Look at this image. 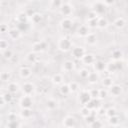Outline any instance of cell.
I'll use <instances>...</instances> for the list:
<instances>
[{"mask_svg": "<svg viewBox=\"0 0 128 128\" xmlns=\"http://www.w3.org/2000/svg\"><path fill=\"white\" fill-rule=\"evenodd\" d=\"M57 47L62 52H68L72 49V41L68 37H62L58 40Z\"/></svg>", "mask_w": 128, "mask_h": 128, "instance_id": "6da1fadb", "label": "cell"}, {"mask_svg": "<svg viewBox=\"0 0 128 128\" xmlns=\"http://www.w3.org/2000/svg\"><path fill=\"white\" fill-rule=\"evenodd\" d=\"M91 99H92V96L90 92L87 90H81L78 94V101L81 105H86Z\"/></svg>", "mask_w": 128, "mask_h": 128, "instance_id": "7a4b0ae2", "label": "cell"}, {"mask_svg": "<svg viewBox=\"0 0 128 128\" xmlns=\"http://www.w3.org/2000/svg\"><path fill=\"white\" fill-rule=\"evenodd\" d=\"M19 106L21 108H32L33 106V99L31 95H24L20 98L19 101Z\"/></svg>", "mask_w": 128, "mask_h": 128, "instance_id": "3957f363", "label": "cell"}, {"mask_svg": "<svg viewBox=\"0 0 128 128\" xmlns=\"http://www.w3.org/2000/svg\"><path fill=\"white\" fill-rule=\"evenodd\" d=\"M48 48V44L46 41L41 40V41H37L35 43L32 44V51L36 52V53H41L43 51H45Z\"/></svg>", "mask_w": 128, "mask_h": 128, "instance_id": "277c9868", "label": "cell"}, {"mask_svg": "<svg viewBox=\"0 0 128 128\" xmlns=\"http://www.w3.org/2000/svg\"><path fill=\"white\" fill-rule=\"evenodd\" d=\"M21 89H22V92H23L24 95H33V94L35 93L36 87H35V85H34L33 83H31V82H25V83L22 85Z\"/></svg>", "mask_w": 128, "mask_h": 128, "instance_id": "5b68a950", "label": "cell"}, {"mask_svg": "<svg viewBox=\"0 0 128 128\" xmlns=\"http://www.w3.org/2000/svg\"><path fill=\"white\" fill-rule=\"evenodd\" d=\"M108 91H109V94L113 97H118L122 94L123 92V87L119 84H113L111 87L108 88Z\"/></svg>", "mask_w": 128, "mask_h": 128, "instance_id": "8992f818", "label": "cell"}, {"mask_svg": "<svg viewBox=\"0 0 128 128\" xmlns=\"http://www.w3.org/2000/svg\"><path fill=\"white\" fill-rule=\"evenodd\" d=\"M92 10L95 11L99 16L104 14L106 12V5L102 2V1H98V2H95L93 5H92Z\"/></svg>", "mask_w": 128, "mask_h": 128, "instance_id": "52a82bcc", "label": "cell"}, {"mask_svg": "<svg viewBox=\"0 0 128 128\" xmlns=\"http://www.w3.org/2000/svg\"><path fill=\"white\" fill-rule=\"evenodd\" d=\"M86 54V50L82 46H76L72 49V56L75 59H82V57Z\"/></svg>", "mask_w": 128, "mask_h": 128, "instance_id": "ba28073f", "label": "cell"}, {"mask_svg": "<svg viewBox=\"0 0 128 128\" xmlns=\"http://www.w3.org/2000/svg\"><path fill=\"white\" fill-rule=\"evenodd\" d=\"M62 125L66 128H72V127H76V119L71 116V115H67L63 118L62 121Z\"/></svg>", "mask_w": 128, "mask_h": 128, "instance_id": "9c48e42d", "label": "cell"}, {"mask_svg": "<svg viewBox=\"0 0 128 128\" xmlns=\"http://www.w3.org/2000/svg\"><path fill=\"white\" fill-rule=\"evenodd\" d=\"M59 11H60L61 15H63V16H66V17L70 16L73 12V6L70 3H63L62 6L60 7Z\"/></svg>", "mask_w": 128, "mask_h": 128, "instance_id": "30bf717a", "label": "cell"}, {"mask_svg": "<svg viewBox=\"0 0 128 128\" xmlns=\"http://www.w3.org/2000/svg\"><path fill=\"white\" fill-rule=\"evenodd\" d=\"M60 27H61V29L64 30V31H69V30H71L72 27H73V21H72L70 18L65 17V18H63V19L60 21Z\"/></svg>", "mask_w": 128, "mask_h": 128, "instance_id": "8fae6325", "label": "cell"}, {"mask_svg": "<svg viewBox=\"0 0 128 128\" xmlns=\"http://www.w3.org/2000/svg\"><path fill=\"white\" fill-rule=\"evenodd\" d=\"M32 75V70L27 66H22L19 69V76L22 79H28Z\"/></svg>", "mask_w": 128, "mask_h": 128, "instance_id": "7c38bea8", "label": "cell"}, {"mask_svg": "<svg viewBox=\"0 0 128 128\" xmlns=\"http://www.w3.org/2000/svg\"><path fill=\"white\" fill-rule=\"evenodd\" d=\"M82 62L85 64V65H93V63L96 61V58H95V55L92 54V53H86L83 57H82Z\"/></svg>", "mask_w": 128, "mask_h": 128, "instance_id": "4fadbf2b", "label": "cell"}, {"mask_svg": "<svg viewBox=\"0 0 128 128\" xmlns=\"http://www.w3.org/2000/svg\"><path fill=\"white\" fill-rule=\"evenodd\" d=\"M93 68L96 72H102L104 70H106V63L102 60H96L94 63H93Z\"/></svg>", "mask_w": 128, "mask_h": 128, "instance_id": "5bb4252c", "label": "cell"}, {"mask_svg": "<svg viewBox=\"0 0 128 128\" xmlns=\"http://www.w3.org/2000/svg\"><path fill=\"white\" fill-rule=\"evenodd\" d=\"M45 106H46V108H47L48 110L53 111V110H55V109L58 108L59 104H58V101H57V100H55V99H53V98H49V99H47V101H46V103H45Z\"/></svg>", "mask_w": 128, "mask_h": 128, "instance_id": "9a60e30c", "label": "cell"}, {"mask_svg": "<svg viewBox=\"0 0 128 128\" xmlns=\"http://www.w3.org/2000/svg\"><path fill=\"white\" fill-rule=\"evenodd\" d=\"M89 29H90V28H89L87 25H81V26H79V28H78V30H77V35H78L79 37L85 38V37L90 33Z\"/></svg>", "mask_w": 128, "mask_h": 128, "instance_id": "2e32d148", "label": "cell"}, {"mask_svg": "<svg viewBox=\"0 0 128 128\" xmlns=\"http://www.w3.org/2000/svg\"><path fill=\"white\" fill-rule=\"evenodd\" d=\"M8 35H9V37H10L11 39L17 40V39H19L20 36H21V31H20L18 28H11V29H9V31H8Z\"/></svg>", "mask_w": 128, "mask_h": 128, "instance_id": "e0dca14e", "label": "cell"}, {"mask_svg": "<svg viewBox=\"0 0 128 128\" xmlns=\"http://www.w3.org/2000/svg\"><path fill=\"white\" fill-rule=\"evenodd\" d=\"M74 68H75V64L71 60H66L62 65V69L64 72H71L74 70Z\"/></svg>", "mask_w": 128, "mask_h": 128, "instance_id": "ac0fdd59", "label": "cell"}, {"mask_svg": "<svg viewBox=\"0 0 128 128\" xmlns=\"http://www.w3.org/2000/svg\"><path fill=\"white\" fill-rule=\"evenodd\" d=\"M33 115V111L32 108H21L20 111V116L23 119H30Z\"/></svg>", "mask_w": 128, "mask_h": 128, "instance_id": "d6986e66", "label": "cell"}, {"mask_svg": "<svg viewBox=\"0 0 128 128\" xmlns=\"http://www.w3.org/2000/svg\"><path fill=\"white\" fill-rule=\"evenodd\" d=\"M85 40H86V43L88 45H95L96 42H97V36L95 33H89L86 37H85Z\"/></svg>", "mask_w": 128, "mask_h": 128, "instance_id": "ffe728a7", "label": "cell"}, {"mask_svg": "<svg viewBox=\"0 0 128 128\" xmlns=\"http://www.w3.org/2000/svg\"><path fill=\"white\" fill-rule=\"evenodd\" d=\"M43 20V15L41 13H38V12H35L31 15V21L33 24H40Z\"/></svg>", "mask_w": 128, "mask_h": 128, "instance_id": "44dd1931", "label": "cell"}, {"mask_svg": "<svg viewBox=\"0 0 128 128\" xmlns=\"http://www.w3.org/2000/svg\"><path fill=\"white\" fill-rule=\"evenodd\" d=\"M111 58L114 61H118V60H122L123 58V52L120 49H115L112 51L111 53Z\"/></svg>", "mask_w": 128, "mask_h": 128, "instance_id": "7402d4cb", "label": "cell"}, {"mask_svg": "<svg viewBox=\"0 0 128 128\" xmlns=\"http://www.w3.org/2000/svg\"><path fill=\"white\" fill-rule=\"evenodd\" d=\"M63 80H64V78H63V76L60 73L54 74L52 76V78H51V81H52V83L54 85H61L63 83Z\"/></svg>", "mask_w": 128, "mask_h": 128, "instance_id": "603a6c76", "label": "cell"}, {"mask_svg": "<svg viewBox=\"0 0 128 128\" xmlns=\"http://www.w3.org/2000/svg\"><path fill=\"white\" fill-rule=\"evenodd\" d=\"M19 89H20V87L16 82H9L7 85V91H9L12 94L17 93L19 91Z\"/></svg>", "mask_w": 128, "mask_h": 128, "instance_id": "cb8c5ba5", "label": "cell"}, {"mask_svg": "<svg viewBox=\"0 0 128 128\" xmlns=\"http://www.w3.org/2000/svg\"><path fill=\"white\" fill-rule=\"evenodd\" d=\"M113 25H114L116 28H118V29H122V28L126 25V20H125L123 17H118V18H116V19L114 20Z\"/></svg>", "mask_w": 128, "mask_h": 128, "instance_id": "d4e9b609", "label": "cell"}, {"mask_svg": "<svg viewBox=\"0 0 128 128\" xmlns=\"http://www.w3.org/2000/svg\"><path fill=\"white\" fill-rule=\"evenodd\" d=\"M87 79H88V82L91 83V84L97 83L98 80H99V74H98V72H96V71L95 72H90L89 75H88V77H87Z\"/></svg>", "mask_w": 128, "mask_h": 128, "instance_id": "484cf974", "label": "cell"}, {"mask_svg": "<svg viewBox=\"0 0 128 128\" xmlns=\"http://www.w3.org/2000/svg\"><path fill=\"white\" fill-rule=\"evenodd\" d=\"M59 92L60 94L66 96L68 95L70 92V87H69V84H66V83H62L61 85H59Z\"/></svg>", "mask_w": 128, "mask_h": 128, "instance_id": "4316f807", "label": "cell"}, {"mask_svg": "<svg viewBox=\"0 0 128 128\" xmlns=\"http://www.w3.org/2000/svg\"><path fill=\"white\" fill-rule=\"evenodd\" d=\"M108 25H109V23H108V20L105 18V17H102V16H99L98 17V28H100V29H105V28H107L108 27Z\"/></svg>", "mask_w": 128, "mask_h": 128, "instance_id": "83f0119b", "label": "cell"}, {"mask_svg": "<svg viewBox=\"0 0 128 128\" xmlns=\"http://www.w3.org/2000/svg\"><path fill=\"white\" fill-rule=\"evenodd\" d=\"M108 123L111 126H118L120 124V117L118 115H114V116L108 117Z\"/></svg>", "mask_w": 128, "mask_h": 128, "instance_id": "f1b7e54d", "label": "cell"}, {"mask_svg": "<svg viewBox=\"0 0 128 128\" xmlns=\"http://www.w3.org/2000/svg\"><path fill=\"white\" fill-rule=\"evenodd\" d=\"M26 59H27L28 62H30V63H32V64L36 63L37 60H38L37 53H36V52H33V51H32V52H29V53L27 54V56H26Z\"/></svg>", "mask_w": 128, "mask_h": 128, "instance_id": "f546056e", "label": "cell"}, {"mask_svg": "<svg viewBox=\"0 0 128 128\" xmlns=\"http://www.w3.org/2000/svg\"><path fill=\"white\" fill-rule=\"evenodd\" d=\"M63 1L62 0H50V9L51 10H56V9H60V7L62 6Z\"/></svg>", "mask_w": 128, "mask_h": 128, "instance_id": "4dcf8cb0", "label": "cell"}, {"mask_svg": "<svg viewBox=\"0 0 128 128\" xmlns=\"http://www.w3.org/2000/svg\"><path fill=\"white\" fill-rule=\"evenodd\" d=\"M106 70L109 73H115L117 71V67H116V63L115 61H110L109 63H106Z\"/></svg>", "mask_w": 128, "mask_h": 128, "instance_id": "1f68e13d", "label": "cell"}, {"mask_svg": "<svg viewBox=\"0 0 128 128\" xmlns=\"http://www.w3.org/2000/svg\"><path fill=\"white\" fill-rule=\"evenodd\" d=\"M113 84H114V80H113L111 77H109V76L104 77L103 80H102V85H103L105 88H109V87H111Z\"/></svg>", "mask_w": 128, "mask_h": 128, "instance_id": "d6a6232c", "label": "cell"}, {"mask_svg": "<svg viewBox=\"0 0 128 128\" xmlns=\"http://www.w3.org/2000/svg\"><path fill=\"white\" fill-rule=\"evenodd\" d=\"M16 19L18 22H27L28 20V14L26 12H20L17 14Z\"/></svg>", "mask_w": 128, "mask_h": 128, "instance_id": "836d02e7", "label": "cell"}, {"mask_svg": "<svg viewBox=\"0 0 128 128\" xmlns=\"http://www.w3.org/2000/svg\"><path fill=\"white\" fill-rule=\"evenodd\" d=\"M69 87H70V92L71 93H76L80 90V87H79V84L75 81H72L69 83Z\"/></svg>", "mask_w": 128, "mask_h": 128, "instance_id": "e575fe53", "label": "cell"}, {"mask_svg": "<svg viewBox=\"0 0 128 128\" xmlns=\"http://www.w3.org/2000/svg\"><path fill=\"white\" fill-rule=\"evenodd\" d=\"M21 126V123L16 119V120H9L6 124V127H9V128H18Z\"/></svg>", "mask_w": 128, "mask_h": 128, "instance_id": "d590c367", "label": "cell"}, {"mask_svg": "<svg viewBox=\"0 0 128 128\" xmlns=\"http://www.w3.org/2000/svg\"><path fill=\"white\" fill-rule=\"evenodd\" d=\"M0 78L3 82H7L11 79V73L9 71H2L0 74Z\"/></svg>", "mask_w": 128, "mask_h": 128, "instance_id": "8d00e7d4", "label": "cell"}, {"mask_svg": "<svg viewBox=\"0 0 128 128\" xmlns=\"http://www.w3.org/2000/svg\"><path fill=\"white\" fill-rule=\"evenodd\" d=\"M2 56H3L4 59H6V60H10V59L13 57V51H12L11 49L8 48V49L2 51Z\"/></svg>", "mask_w": 128, "mask_h": 128, "instance_id": "74e56055", "label": "cell"}, {"mask_svg": "<svg viewBox=\"0 0 128 128\" xmlns=\"http://www.w3.org/2000/svg\"><path fill=\"white\" fill-rule=\"evenodd\" d=\"M91 112H92V110H90L87 106L82 105V107H81V109H80V114H81V116H82L83 118L86 117V116H88Z\"/></svg>", "mask_w": 128, "mask_h": 128, "instance_id": "f35d334b", "label": "cell"}, {"mask_svg": "<svg viewBox=\"0 0 128 128\" xmlns=\"http://www.w3.org/2000/svg\"><path fill=\"white\" fill-rule=\"evenodd\" d=\"M84 120H85V122H86V124L89 126L92 122H94L95 120H96V116H95V114H93L92 112L88 115V116H86V117H84Z\"/></svg>", "mask_w": 128, "mask_h": 128, "instance_id": "ab89813d", "label": "cell"}, {"mask_svg": "<svg viewBox=\"0 0 128 128\" xmlns=\"http://www.w3.org/2000/svg\"><path fill=\"white\" fill-rule=\"evenodd\" d=\"M87 26L89 28H96L98 26V18H95V19H87Z\"/></svg>", "mask_w": 128, "mask_h": 128, "instance_id": "60d3db41", "label": "cell"}, {"mask_svg": "<svg viewBox=\"0 0 128 128\" xmlns=\"http://www.w3.org/2000/svg\"><path fill=\"white\" fill-rule=\"evenodd\" d=\"M17 28L21 31V32H25L27 29H28V24H27V22H18V24H17Z\"/></svg>", "mask_w": 128, "mask_h": 128, "instance_id": "b9f144b4", "label": "cell"}, {"mask_svg": "<svg viewBox=\"0 0 128 128\" xmlns=\"http://www.w3.org/2000/svg\"><path fill=\"white\" fill-rule=\"evenodd\" d=\"M8 47H9L8 41L5 40V39H1L0 40V50H1V52L4 51V50H6V49H8Z\"/></svg>", "mask_w": 128, "mask_h": 128, "instance_id": "7bdbcfd3", "label": "cell"}, {"mask_svg": "<svg viewBox=\"0 0 128 128\" xmlns=\"http://www.w3.org/2000/svg\"><path fill=\"white\" fill-rule=\"evenodd\" d=\"M89 73H90V71H89L88 69L83 68V69H81V70L79 71V76H80L81 78H83V79H87Z\"/></svg>", "mask_w": 128, "mask_h": 128, "instance_id": "ee69618b", "label": "cell"}, {"mask_svg": "<svg viewBox=\"0 0 128 128\" xmlns=\"http://www.w3.org/2000/svg\"><path fill=\"white\" fill-rule=\"evenodd\" d=\"M114 115H117V110L114 107H110V108L106 109V116L107 117H111Z\"/></svg>", "mask_w": 128, "mask_h": 128, "instance_id": "f6af8a7d", "label": "cell"}, {"mask_svg": "<svg viewBox=\"0 0 128 128\" xmlns=\"http://www.w3.org/2000/svg\"><path fill=\"white\" fill-rule=\"evenodd\" d=\"M109 94V91L106 90V89H99V99L102 100V99H105Z\"/></svg>", "mask_w": 128, "mask_h": 128, "instance_id": "bcb514c9", "label": "cell"}, {"mask_svg": "<svg viewBox=\"0 0 128 128\" xmlns=\"http://www.w3.org/2000/svg\"><path fill=\"white\" fill-rule=\"evenodd\" d=\"M89 126H90L91 128H100V127H103L104 124H103L100 120H97V119H96V120H95L94 122H92Z\"/></svg>", "mask_w": 128, "mask_h": 128, "instance_id": "7dc6e473", "label": "cell"}, {"mask_svg": "<svg viewBox=\"0 0 128 128\" xmlns=\"http://www.w3.org/2000/svg\"><path fill=\"white\" fill-rule=\"evenodd\" d=\"M2 94H3V96H4V98H5L6 102H7V104H8V103H10V102L12 101V99H13L12 93H10L9 91H7L6 93H2Z\"/></svg>", "mask_w": 128, "mask_h": 128, "instance_id": "c3c4849f", "label": "cell"}, {"mask_svg": "<svg viewBox=\"0 0 128 128\" xmlns=\"http://www.w3.org/2000/svg\"><path fill=\"white\" fill-rule=\"evenodd\" d=\"M98 17H99V15L95 11H93V10H91L87 14V19H95V18H98Z\"/></svg>", "mask_w": 128, "mask_h": 128, "instance_id": "681fc988", "label": "cell"}, {"mask_svg": "<svg viewBox=\"0 0 128 128\" xmlns=\"http://www.w3.org/2000/svg\"><path fill=\"white\" fill-rule=\"evenodd\" d=\"M89 92L92 98H99V89H91Z\"/></svg>", "mask_w": 128, "mask_h": 128, "instance_id": "f907efd6", "label": "cell"}, {"mask_svg": "<svg viewBox=\"0 0 128 128\" xmlns=\"http://www.w3.org/2000/svg\"><path fill=\"white\" fill-rule=\"evenodd\" d=\"M115 63H116L117 71H120V70H122V69H123L124 65H123V62H122V60H118V61H115Z\"/></svg>", "mask_w": 128, "mask_h": 128, "instance_id": "816d5d0a", "label": "cell"}, {"mask_svg": "<svg viewBox=\"0 0 128 128\" xmlns=\"http://www.w3.org/2000/svg\"><path fill=\"white\" fill-rule=\"evenodd\" d=\"M9 31V29H8V25L7 24H1V26H0V32L1 33H5V32H8Z\"/></svg>", "mask_w": 128, "mask_h": 128, "instance_id": "f5cc1de1", "label": "cell"}, {"mask_svg": "<svg viewBox=\"0 0 128 128\" xmlns=\"http://www.w3.org/2000/svg\"><path fill=\"white\" fill-rule=\"evenodd\" d=\"M7 119H8V121H9V120H16V119H17V115H16L15 113L11 112V113H9V114H8Z\"/></svg>", "mask_w": 128, "mask_h": 128, "instance_id": "db71d44e", "label": "cell"}, {"mask_svg": "<svg viewBox=\"0 0 128 128\" xmlns=\"http://www.w3.org/2000/svg\"><path fill=\"white\" fill-rule=\"evenodd\" d=\"M102 2H103L106 6H111V5H113V4L116 2V0H102Z\"/></svg>", "mask_w": 128, "mask_h": 128, "instance_id": "11a10c76", "label": "cell"}, {"mask_svg": "<svg viewBox=\"0 0 128 128\" xmlns=\"http://www.w3.org/2000/svg\"><path fill=\"white\" fill-rule=\"evenodd\" d=\"M6 104H7V102H6V100H5L4 96H3V94H1V95H0V105H1V107H4Z\"/></svg>", "mask_w": 128, "mask_h": 128, "instance_id": "9f6ffc18", "label": "cell"}, {"mask_svg": "<svg viewBox=\"0 0 128 128\" xmlns=\"http://www.w3.org/2000/svg\"><path fill=\"white\" fill-rule=\"evenodd\" d=\"M97 111H98V114H100V115H106V109H104L102 107L98 108Z\"/></svg>", "mask_w": 128, "mask_h": 128, "instance_id": "6f0895ef", "label": "cell"}, {"mask_svg": "<svg viewBox=\"0 0 128 128\" xmlns=\"http://www.w3.org/2000/svg\"><path fill=\"white\" fill-rule=\"evenodd\" d=\"M126 116H127V118H128V108H127V110H126Z\"/></svg>", "mask_w": 128, "mask_h": 128, "instance_id": "680465c9", "label": "cell"}, {"mask_svg": "<svg viewBox=\"0 0 128 128\" xmlns=\"http://www.w3.org/2000/svg\"><path fill=\"white\" fill-rule=\"evenodd\" d=\"M28 1H32V0H28Z\"/></svg>", "mask_w": 128, "mask_h": 128, "instance_id": "91938a15", "label": "cell"}]
</instances>
